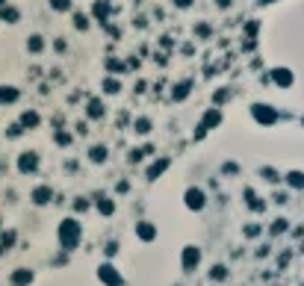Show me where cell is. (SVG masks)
Wrapping results in <instances>:
<instances>
[{"label":"cell","instance_id":"6da1fadb","mask_svg":"<svg viewBox=\"0 0 304 286\" xmlns=\"http://www.w3.org/2000/svg\"><path fill=\"white\" fill-rule=\"evenodd\" d=\"M56 236H59V245L65 248V251H74L77 245H80V222H74V219H65V222L59 224V230H56Z\"/></svg>","mask_w":304,"mask_h":286},{"label":"cell","instance_id":"7a4b0ae2","mask_svg":"<svg viewBox=\"0 0 304 286\" xmlns=\"http://www.w3.org/2000/svg\"><path fill=\"white\" fill-rule=\"evenodd\" d=\"M95 275H98V281H101L103 286H127L124 275H121V272H118V269H115V266H112L109 260L98 266V272H95Z\"/></svg>","mask_w":304,"mask_h":286},{"label":"cell","instance_id":"3957f363","mask_svg":"<svg viewBox=\"0 0 304 286\" xmlns=\"http://www.w3.org/2000/svg\"><path fill=\"white\" fill-rule=\"evenodd\" d=\"M198 266H201V248H198V245H186L183 254H180V269H183L186 275H192Z\"/></svg>","mask_w":304,"mask_h":286},{"label":"cell","instance_id":"277c9868","mask_svg":"<svg viewBox=\"0 0 304 286\" xmlns=\"http://www.w3.org/2000/svg\"><path fill=\"white\" fill-rule=\"evenodd\" d=\"M35 281V275L30 269H12V275H9V286H30Z\"/></svg>","mask_w":304,"mask_h":286},{"label":"cell","instance_id":"5b68a950","mask_svg":"<svg viewBox=\"0 0 304 286\" xmlns=\"http://www.w3.org/2000/svg\"><path fill=\"white\" fill-rule=\"evenodd\" d=\"M136 236L142 239V242H154L157 239V227L151 222H139V227H136Z\"/></svg>","mask_w":304,"mask_h":286},{"label":"cell","instance_id":"8992f818","mask_svg":"<svg viewBox=\"0 0 304 286\" xmlns=\"http://www.w3.org/2000/svg\"><path fill=\"white\" fill-rule=\"evenodd\" d=\"M186 207L189 210H204V192L201 189H186Z\"/></svg>","mask_w":304,"mask_h":286},{"label":"cell","instance_id":"52a82bcc","mask_svg":"<svg viewBox=\"0 0 304 286\" xmlns=\"http://www.w3.org/2000/svg\"><path fill=\"white\" fill-rule=\"evenodd\" d=\"M251 112H254V118H257L260 124H272V121H275V109L263 106V103H257V106L251 109Z\"/></svg>","mask_w":304,"mask_h":286},{"label":"cell","instance_id":"ba28073f","mask_svg":"<svg viewBox=\"0 0 304 286\" xmlns=\"http://www.w3.org/2000/svg\"><path fill=\"white\" fill-rule=\"evenodd\" d=\"M228 275H231V272H228V266H222V263H216V266L210 269V281H213V284H225Z\"/></svg>","mask_w":304,"mask_h":286},{"label":"cell","instance_id":"9c48e42d","mask_svg":"<svg viewBox=\"0 0 304 286\" xmlns=\"http://www.w3.org/2000/svg\"><path fill=\"white\" fill-rule=\"evenodd\" d=\"M18 165H21V171H24V174H30V171H35V165H38V157H35V154H24Z\"/></svg>","mask_w":304,"mask_h":286},{"label":"cell","instance_id":"30bf717a","mask_svg":"<svg viewBox=\"0 0 304 286\" xmlns=\"http://www.w3.org/2000/svg\"><path fill=\"white\" fill-rule=\"evenodd\" d=\"M272 77H275V83H278V86H284V89H287V86H293V74H290L287 68H278Z\"/></svg>","mask_w":304,"mask_h":286},{"label":"cell","instance_id":"8fae6325","mask_svg":"<svg viewBox=\"0 0 304 286\" xmlns=\"http://www.w3.org/2000/svg\"><path fill=\"white\" fill-rule=\"evenodd\" d=\"M287 183H290L293 189H304V174L302 171H290V174H287Z\"/></svg>","mask_w":304,"mask_h":286},{"label":"cell","instance_id":"7c38bea8","mask_svg":"<svg viewBox=\"0 0 304 286\" xmlns=\"http://www.w3.org/2000/svg\"><path fill=\"white\" fill-rule=\"evenodd\" d=\"M18 97V92L15 89H6V86H0V103H12Z\"/></svg>","mask_w":304,"mask_h":286},{"label":"cell","instance_id":"4fadbf2b","mask_svg":"<svg viewBox=\"0 0 304 286\" xmlns=\"http://www.w3.org/2000/svg\"><path fill=\"white\" fill-rule=\"evenodd\" d=\"M33 201H35V204H47V201H50V189H44V186H41V189H35L33 192Z\"/></svg>","mask_w":304,"mask_h":286},{"label":"cell","instance_id":"5bb4252c","mask_svg":"<svg viewBox=\"0 0 304 286\" xmlns=\"http://www.w3.org/2000/svg\"><path fill=\"white\" fill-rule=\"evenodd\" d=\"M222 121V112H207V118H204V127H213V124H219Z\"/></svg>","mask_w":304,"mask_h":286},{"label":"cell","instance_id":"9a60e30c","mask_svg":"<svg viewBox=\"0 0 304 286\" xmlns=\"http://www.w3.org/2000/svg\"><path fill=\"white\" fill-rule=\"evenodd\" d=\"M89 115H92V118H98V115H103V106L98 103V100H92V103H89Z\"/></svg>","mask_w":304,"mask_h":286},{"label":"cell","instance_id":"2e32d148","mask_svg":"<svg viewBox=\"0 0 304 286\" xmlns=\"http://www.w3.org/2000/svg\"><path fill=\"white\" fill-rule=\"evenodd\" d=\"M98 210H101L103 216H112V210H115V207H112V201H98Z\"/></svg>","mask_w":304,"mask_h":286},{"label":"cell","instance_id":"e0dca14e","mask_svg":"<svg viewBox=\"0 0 304 286\" xmlns=\"http://www.w3.org/2000/svg\"><path fill=\"white\" fill-rule=\"evenodd\" d=\"M92 159H95V162H103V159H106V148H92Z\"/></svg>","mask_w":304,"mask_h":286},{"label":"cell","instance_id":"ac0fdd59","mask_svg":"<svg viewBox=\"0 0 304 286\" xmlns=\"http://www.w3.org/2000/svg\"><path fill=\"white\" fill-rule=\"evenodd\" d=\"M12 242H15V233H12V230H9V233H3V239H0V245H3V248H9Z\"/></svg>","mask_w":304,"mask_h":286},{"label":"cell","instance_id":"d6986e66","mask_svg":"<svg viewBox=\"0 0 304 286\" xmlns=\"http://www.w3.org/2000/svg\"><path fill=\"white\" fill-rule=\"evenodd\" d=\"M284 230H287V222H284V219H278V222L272 224V233H284Z\"/></svg>","mask_w":304,"mask_h":286},{"label":"cell","instance_id":"ffe728a7","mask_svg":"<svg viewBox=\"0 0 304 286\" xmlns=\"http://www.w3.org/2000/svg\"><path fill=\"white\" fill-rule=\"evenodd\" d=\"M24 124L35 127V124H38V115H35V112H27V115H24Z\"/></svg>","mask_w":304,"mask_h":286},{"label":"cell","instance_id":"44dd1931","mask_svg":"<svg viewBox=\"0 0 304 286\" xmlns=\"http://www.w3.org/2000/svg\"><path fill=\"white\" fill-rule=\"evenodd\" d=\"M136 130H139V133H145V130H151V124H148V121H145V118H142V121H139V124H136Z\"/></svg>","mask_w":304,"mask_h":286},{"label":"cell","instance_id":"7402d4cb","mask_svg":"<svg viewBox=\"0 0 304 286\" xmlns=\"http://www.w3.org/2000/svg\"><path fill=\"white\" fill-rule=\"evenodd\" d=\"M3 251H6V248H3V245H0V254H3Z\"/></svg>","mask_w":304,"mask_h":286}]
</instances>
